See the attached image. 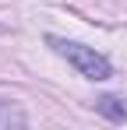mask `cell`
<instances>
[{
  "label": "cell",
  "mask_w": 127,
  "mask_h": 130,
  "mask_svg": "<svg viewBox=\"0 0 127 130\" xmlns=\"http://www.w3.org/2000/svg\"><path fill=\"white\" fill-rule=\"evenodd\" d=\"M46 42L53 46V53H60L81 77H88V81H106V77H113V63L106 60L103 53H95L92 46L71 42V39H60V35H46Z\"/></svg>",
  "instance_id": "obj_1"
},
{
  "label": "cell",
  "mask_w": 127,
  "mask_h": 130,
  "mask_svg": "<svg viewBox=\"0 0 127 130\" xmlns=\"http://www.w3.org/2000/svg\"><path fill=\"white\" fill-rule=\"evenodd\" d=\"M95 109L103 112L106 120H113V123H124V120H127V106L117 99V95H103V99H95Z\"/></svg>",
  "instance_id": "obj_2"
},
{
  "label": "cell",
  "mask_w": 127,
  "mask_h": 130,
  "mask_svg": "<svg viewBox=\"0 0 127 130\" xmlns=\"http://www.w3.org/2000/svg\"><path fill=\"white\" fill-rule=\"evenodd\" d=\"M25 123H28V116H25L18 106L0 102V130H4V127H25Z\"/></svg>",
  "instance_id": "obj_3"
}]
</instances>
